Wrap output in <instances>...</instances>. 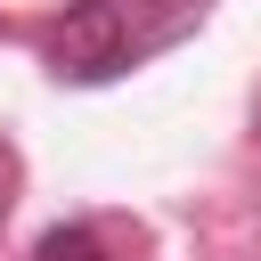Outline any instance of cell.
<instances>
[{
  "mask_svg": "<svg viewBox=\"0 0 261 261\" xmlns=\"http://www.w3.org/2000/svg\"><path fill=\"white\" fill-rule=\"evenodd\" d=\"M212 0H73L49 33V65L65 82H122L130 65L179 49Z\"/></svg>",
  "mask_w": 261,
  "mask_h": 261,
  "instance_id": "1",
  "label": "cell"
},
{
  "mask_svg": "<svg viewBox=\"0 0 261 261\" xmlns=\"http://www.w3.org/2000/svg\"><path fill=\"white\" fill-rule=\"evenodd\" d=\"M33 261H106V237H98V228H82V220H73V228H49V237H41V253H33Z\"/></svg>",
  "mask_w": 261,
  "mask_h": 261,
  "instance_id": "2",
  "label": "cell"
},
{
  "mask_svg": "<svg viewBox=\"0 0 261 261\" xmlns=\"http://www.w3.org/2000/svg\"><path fill=\"white\" fill-rule=\"evenodd\" d=\"M253 147H261V98H253Z\"/></svg>",
  "mask_w": 261,
  "mask_h": 261,
  "instance_id": "3",
  "label": "cell"
},
{
  "mask_svg": "<svg viewBox=\"0 0 261 261\" xmlns=\"http://www.w3.org/2000/svg\"><path fill=\"white\" fill-rule=\"evenodd\" d=\"M0 212H8V179H0Z\"/></svg>",
  "mask_w": 261,
  "mask_h": 261,
  "instance_id": "4",
  "label": "cell"
}]
</instances>
